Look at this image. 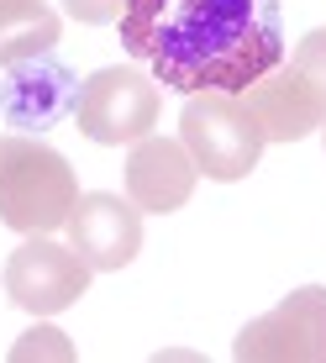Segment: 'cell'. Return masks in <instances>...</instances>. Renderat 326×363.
Wrapping results in <instances>:
<instances>
[{
	"label": "cell",
	"mask_w": 326,
	"mask_h": 363,
	"mask_svg": "<svg viewBox=\"0 0 326 363\" xmlns=\"http://www.w3.org/2000/svg\"><path fill=\"white\" fill-rule=\"evenodd\" d=\"M121 48L179 95H242L290 53L279 0H127Z\"/></svg>",
	"instance_id": "6da1fadb"
},
{
	"label": "cell",
	"mask_w": 326,
	"mask_h": 363,
	"mask_svg": "<svg viewBox=\"0 0 326 363\" xmlns=\"http://www.w3.org/2000/svg\"><path fill=\"white\" fill-rule=\"evenodd\" d=\"M79 179L69 158L43 137L0 132V221L21 237H53L69 221Z\"/></svg>",
	"instance_id": "7a4b0ae2"
},
{
	"label": "cell",
	"mask_w": 326,
	"mask_h": 363,
	"mask_svg": "<svg viewBox=\"0 0 326 363\" xmlns=\"http://www.w3.org/2000/svg\"><path fill=\"white\" fill-rule=\"evenodd\" d=\"M179 143L190 147L195 169L216 184H237L258 169L263 137L258 116L247 111L242 95L232 90H200V95H184V111H179Z\"/></svg>",
	"instance_id": "3957f363"
},
{
	"label": "cell",
	"mask_w": 326,
	"mask_h": 363,
	"mask_svg": "<svg viewBox=\"0 0 326 363\" xmlns=\"http://www.w3.org/2000/svg\"><path fill=\"white\" fill-rule=\"evenodd\" d=\"M74 127L100 147H121V143H142L158 127V79L137 69H95L79 84L74 100Z\"/></svg>",
	"instance_id": "277c9868"
},
{
	"label": "cell",
	"mask_w": 326,
	"mask_h": 363,
	"mask_svg": "<svg viewBox=\"0 0 326 363\" xmlns=\"http://www.w3.org/2000/svg\"><path fill=\"white\" fill-rule=\"evenodd\" d=\"M242 363H326V284H305L237 332Z\"/></svg>",
	"instance_id": "5b68a950"
},
{
	"label": "cell",
	"mask_w": 326,
	"mask_h": 363,
	"mask_svg": "<svg viewBox=\"0 0 326 363\" xmlns=\"http://www.w3.org/2000/svg\"><path fill=\"white\" fill-rule=\"evenodd\" d=\"M90 264L74 253L69 242L53 237H27L16 253L6 258V295L32 316H58L90 290Z\"/></svg>",
	"instance_id": "8992f818"
},
{
	"label": "cell",
	"mask_w": 326,
	"mask_h": 363,
	"mask_svg": "<svg viewBox=\"0 0 326 363\" xmlns=\"http://www.w3.org/2000/svg\"><path fill=\"white\" fill-rule=\"evenodd\" d=\"M64 232H69V247L95 274H121L142 253V211L121 195H106V190H90L74 200Z\"/></svg>",
	"instance_id": "52a82bcc"
},
{
	"label": "cell",
	"mask_w": 326,
	"mask_h": 363,
	"mask_svg": "<svg viewBox=\"0 0 326 363\" xmlns=\"http://www.w3.org/2000/svg\"><path fill=\"white\" fill-rule=\"evenodd\" d=\"M242 100L258 116V127H263L269 143H305L316 127H326V90L290 53H284L279 69H269L258 84H247Z\"/></svg>",
	"instance_id": "ba28073f"
},
{
	"label": "cell",
	"mask_w": 326,
	"mask_h": 363,
	"mask_svg": "<svg viewBox=\"0 0 326 363\" xmlns=\"http://www.w3.org/2000/svg\"><path fill=\"white\" fill-rule=\"evenodd\" d=\"M74 100H79V79H74L69 64H58L53 53L27 58V64H11L6 84H0V116L16 132H47L53 121L74 116Z\"/></svg>",
	"instance_id": "9c48e42d"
},
{
	"label": "cell",
	"mask_w": 326,
	"mask_h": 363,
	"mask_svg": "<svg viewBox=\"0 0 326 363\" xmlns=\"http://www.w3.org/2000/svg\"><path fill=\"white\" fill-rule=\"evenodd\" d=\"M195 158L190 147L179 143V137H158L147 132L142 143H132L127 153V195L132 206L142 211V216H169V211H179L184 200L195 195Z\"/></svg>",
	"instance_id": "30bf717a"
},
{
	"label": "cell",
	"mask_w": 326,
	"mask_h": 363,
	"mask_svg": "<svg viewBox=\"0 0 326 363\" xmlns=\"http://www.w3.org/2000/svg\"><path fill=\"white\" fill-rule=\"evenodd\" d=\"M58 37H64V21L43 0H0V69L53 53Z\"/></svg>",
	"instance_id": "8fae6325"
},
{
	"label": "cell",
	"mask_w": 326,
	"mask_h": 363,
	"mask_svg": "<svg viewBox=\"0 0 326 363\" xmlns=\"http://www.w3.org/2000/svg\"><path fill=\"white\" fill-rule=\"evenodd\" d=\"M69 353L74 347L64 342V332H53V327H37V332H27V342L11 347L16 363H27V358H69Z\"/></svg>",
	"instance_id": "7c38bea8"
},
{
	"label": "cell",
	"mask_w": 326,
	"mask_h": 363,
	"mask_svg": "<svg viewBox=\"0 0 326 363\" xmlns=\"http://www.w3.org/2000/svg\"><path fill=\"white\" fill-rule=\"evenodd\" d=\"M64 6L84 27H106V21H121V6H127V0H64Z\"/></svg>",
	"instance_id": "4fadbf2b"
},
{
	"label": "cell",
	"mask_w": 326,
	"mask_h": 363,
	"mask_svg": "<svg viewBox=\"0 0 326 363\" xmlns=\"http://www.w3.org/2000/svg\"><path fill=\"white\" fill-rule=\"evenodd\" d=\"M321 132H326V127H321Z\"/></svg>",
	"instance_id": "5bb4252c"
}]
</instances>
